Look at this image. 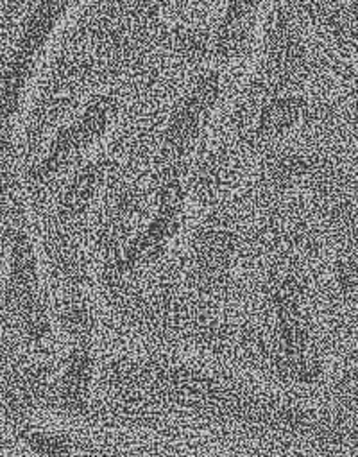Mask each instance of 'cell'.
I'll list each match as a JSON object with an SVG mask.
<instances>
[{"mask_svg": "<svg viewBox=\"0 0 358 457\" xmlns=\"http://www.w3.org/2000/svg\"><path fill=\"white\" fill-rule=\"evenodd\" d=\"M183 207V191L177 182H168L159 194V210L151 226L129 246L126 253V265H136L156 258L165 244L175 235L179 228V214Z\"/></svg>", "mask_w": 358, "mask_h": 457, "instance_id": "cell-1", "label": "cell"}, {"mask_svg": "<svg viewBox=\"0 0 358 457\" xmlns=\"http://www.w3.org/2000/svg\"><path fill=\"white\" fill-rule=\"evenodd\" d=\"M92 375H94V361L90 352L85 348L74 350L63 377V396L70 405L81 407L86 402Z\"/></svg>", "mask_w": 358, "mask_h": 457, "instance_id": "cell-2", "label": "cell"}, {"mask_svg": "<svg viewBox=\"0 0 358 457\" xmlns=\"http://www.w3.org/2000/svg\"><path fill=\"white\" fill-rule=\"evenodd\" d=\"M113 113V104L110 101H99L95 102L85 115V118L81 120L79 127L74 129V135L79 142V145H86L90 140L97 138L106 124L110 122V117Z\"/></svg>", "mask_w": 358, "mask_h": 457, "instance_id": "cell-3", "label": "cell"}, {"mask_svg": "<svg viewBox=\"0 0 358 457\" xmlns=\"http://www.w3.org/2000/svg\"><path fill=\"white\" fill-rule=\"evenodd\" d=\"M101 173L97 171V167H90L86 169L72 185V189L69 191L67 198H65V210L67 214H81L85 210V207L88 205V201L92 200L95 187L99 184Z\"/></svg>", "mask_w": 358, "mask_h": 457, "instance_id": "cell-4", "label": "cell"}, {"mask_svg": "<svg viewBox=\"0 0 358 457\" xmlns=\"http://www.w3.org/2000/svg\"><path fill=\"white\" fill-rule=\"evenodd\" d=\"M297 106L292 101H274L264 110L262 126L267 133H276L296 120Z\"/></svg>", "mask_w": 358, "mask_h": 457, "instance_id": "cell-5", "label": "cell"}]
</instances>
